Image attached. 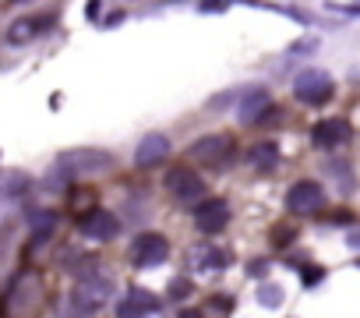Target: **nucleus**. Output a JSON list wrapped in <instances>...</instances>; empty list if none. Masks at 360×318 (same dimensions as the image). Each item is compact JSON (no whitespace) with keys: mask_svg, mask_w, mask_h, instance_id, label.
Here are the masks:
<instances>
[{"mask_svg":"<svg viewBox=\"0 0 360 318\" xmlns=\"http://www.w3.org/2000/svg\"><path fill=\"white\" fill-rule=\"evenodd\" d=\"M113 167V152L106 148H71L57 159V170H64L68 177H78V174H103Z\"/></svg>","mask_w":360,"mask_h":318,"instance_id":"f257e3e1","label":"nucleus"},{"mask_svg":"<svg viewBox=\"0 0 360 318\" xmlns=\"http://www.w3.org/2000/svg\"><path fill=\"white\" fill-rule=\"evenodd\" d=\"M233 152H237V145H233L230 134H205V138H198L191 145V159H195V163H202V167H212V170L230 167Z\"/></svg>","mask_w":360,"mask_h":318,"instance_id":"f03ea898","label":"nucleus"},{"mask_svg":"<svg viewBox=\"0 0 360 318\" xmlns=\"http://www.w3.org/2000/svg\"><path fill=\"white\" fill-rule=\"evenodd\" d=\"M162 184H166V195L173 202H180V205H195V202L205 198V181L191 167H173Z\"/></svg>","mask_w":360,"mask_h":318,"instance_id":"7ed1b4c3","label":"nucleus"},{"mask_svg":"<svg viewBox=\"0 0 360 318\" xmlns=\"http://www.w3.org/2000/svg\"><path fill=\"white\" fill-rule=\"evenodd\" d=\"M332 92H335L332 78H328L325 71H318V68L300 71L297 82H293V96H297L300 103H307V106H325V103L332 99Z\"/></svg>","mask_w":360,"mask_h":318,"instance_id":"20e7f679","label":"nucleus"},{"mask_svg":"<svg viewBox=\"0 0 360 318\" xmlns=\"http://www.w3.org/2000/svg\"><path fill=\"white\" fill-rule=\"evenodd\" d=\"M169 258V244L162 234H138L134 244H131V262L138 269H152V265H162Z\"/></svg>","mask_w":360,"mask_h":318,"instance_id":"39448f33","label":"nucleus"},{"mask_svg":"<svg viewBox=\"0 0 360 318\" xmlns=\"http://www.w3.org/2000/svg\"><path fill=\"white\" fill-rule=\"evenodd\" d=\"M325 205V191L318 181H297L290 191H286V209L297 212V216H307V212H318Z\"/></svg>","mask_w":360,"mask_h":318,"instance_id":"423d86ee","label":"nucleus"},{"mask_svg":"<svg viewBox=\"0 0 360 318\" xmlns=\"http://www.w3.org/2000/svg\"><path fill=\"white\" fill-rule=\"evenodd\" d=\"M78 230L89 237V241H113L120 234V220L110 212V209H89L82 220H78Z\"/></svg>","mask_w":360,"mask_h":318,"instance_id":"0eeeda50","label":"nucleus"},{"mask_svg":"<svg viewBox=\"0 0 360 318\" xmlns=\"http://www.w3.org/2000/svg\"><path fill=\"white\" fill-rule=\"evenodd\" d=\"M230 223V205L226 198H202L195 205V227L202 234H219L223 227Z\"/></svg>","mask_w":360,"mask_h":318,"instance_id":"6e6552de","label":"nucleus"},{"mask_svg":"<svg viewBox=\"0 0 360 318\" xmlns=\"http://www.w3.org/2000/svg\"><path fill=\"white\" fill-rule=\"evenodd\" d=\"M110 293H113V279L89 276V279H78V286H75V304H78L82 311H96V307H103V304L110 300Z\"/></svg>","mask_w":360,"mask_h":318,"instance_id":"1a4fd4ad","label":"nucleus"},{"mask_svg":"<svg viewBox=\"0 0 360 318\" xmlns=\"http://www.w3.org/2000/svg\"><path fill=\"white\" fill-rule=\"evenodd\" d=\"M272 113H276V103H272V96L265 89H251L240 99V106H237L240 124H265V120H272Z\"/></svg>","mask_w":360,"mask_h":318,"instance_id":"9d476101","label":"nucleus"},{"mask_svg":"<svg viewBox=\"0 0 360 318\" xmlns=\"http://www.w3.org/2000/svg\"><path fill=\"white\" fill-rule=\"evenodd\" d=\"M353 138V127H349V120H342V117H328V120H318L314 127H311V141L318 145V148H339V145H346Z\"/></svg>","mask_w":360,"mask_h":318,"instance_id":"9b49d317","label":"nucleus"},{"mask_svg":"<svg viewBox=\"0 0 360 318\" xmlns=\"http://www.w3.org/2000/svg\"><path fill=\"white\" fill-rule=\"evenodd\" d=\"M169 148H173V145H169L166 134H159V131H155V134H145V138L138 141V148H134V163H138V167H155V163H162V159L169 155Z\"/></svg>","mask_w":360,"mask_h":318,"instance_id":"f8f14e48","label":"nucleus"},{"mask_svg":"<svg viewBox=\"0 0 360 318\" xmlns=\"http://www.w3.org/2000/svg\"><path fill=\"white\" fill-rule=\"evenodd\" d=\"M152 311H159V297H152L148 290H134L117 304V318H148Z\"/></svg>","mask_w":360,"mask_h":318,"instance_id":"ddd939ff","label":"nucleus"},{"mask_svg":"<svg viewBox=\"0 0 360 318\" xmlns=\"http://www.w3.org/2000/svg\"><path fill=\"white\" fill-rule=\"evenodd\" d=\"M248 163H251L255 170H262V174L276 170V167H279V145H276V141H255L251 152H248Z\"/></svg>","mask_w":360,"mask_h":318,"instance_id":"4468645a","label":"nucleus"},{"mask_svg":"<svg viewBox=\"0 0 360 318\" xmlns=\"http://www.w3.org/2000/svg\"><path fill=\"white\" fill-rule=\"evenodd\" d=\"M43 25H50V18H18V22L8 29V43L22 46V43L36 39V36L43 32Z\"/></svg>","mask_w":360,"mask_h":318,"instance_id":"2eb2a0df","label":"nucleus"},{"mask_svg":"<svg viewBox=\"0 0 360 318\" xmlns=\"http://www.w3.org/2000/svg\"><path fill=\"white\" fill-rule=\"evenodd\" d=\"M53 230H57V212H36L32 216V241L36 244L46 241V237H53Z\"/></svg>","mask_w":360,"mask_h":318,"instance_id":"dca6fc26","label":"nucleus"},{"mask_svg":"<svg viewBox=\"0 0 360 318\" xmlns=\"http://www.w3.org/2000/svg\"><path fill=\"white\" fill-rule=\"evenodd\" d=\"M258 300L269 304V307H279V304H283V290H279L276 283H262V286H258Z\"/></svg>","mask_w":360,"mask_h":318,"instance_id":"f3484780","label":"nucleus"},{"mask_svg":"<svg viewBox=\"0 0 360 318\" xmlns=\"http://www.w3.org/2000/svg\"><path fill=\"white\" fill-rule=\"evenodd\" d=\"M202 255H205V258L198 262L202 269H223V265L230 262V258H226V251H219V248H209V251H202Z\"/></svg>","mask_w":360,"mask_h":318,"instance_id":"a211bd4d","label":"nucleus"},{"mask_svg":"<svg viewBox=\"0 0 360 318\" xmlns=\"http://www.w3.org/2000/svg\"><path fill=\"white\" fill-rule=\"evenodd\" d=\"M191 290H195L191 279H173V286H169V300H184Z\"/></svg>","mask_w":360,"mask_h":318,"instance_id":"6ab92c4d","label":"nucleus"},{"mask_svg":"<svg viewBox=\"0 0 360 318\" xmlns=\"http://www.w3.org/2000/svg\"><path fill=\"white\" fill-rule=\"evenodd\" d=\"M318 279H325V269H304V286H318Z\"/></svg>","mask_w":360,"mask_h":318,"instance_id":"aec40b11","label":"nucleus"},{"mask_svg":"<svg viewBox=\"0 0 360 318\" xmlns=\"http://www.w3.org/2000/svg\"><path fill=\"white\" fill-rule=\"evenodd\" d=\"M293 237H297L293 230H272V241H276V244H290Z\"/></svg>","mask_w":360,"mask_h":318,"instance_id":"412c9836","label":"nucleus"},{"mask_svg":"<svg viewBox=\"0 0 360 318\" xmlns=\"http://www.w3.org/2000/svg\"><path fill=\"white\" fill-rule=\"evenodd\" d=\"M212 307H223V314H226V311L233 307V300H230V297H212Z\"/></svg>","mask_w":360,"mask_h":318,"instance_id":"4be33fe9","label":"nucleus"},{"mask_svg":"<svg viewBox=\"0 0 360 318\" xmlns=\"http://www.w3.org/2000/svg\"><path fill=\"white\" fill-rule=\"evenodd\" d=\"M180 318H202V311H180Z\"/></svg>","mask_w":360,"mask_h":318,"instance_id":"5701e85b","label":"nucleus"},{"mask_svg":"<svg viewBox=\"0 0 360 318\" xmlns=\"http://www.w3.org/2000/svg\"><path fill=\"white\" fill-rule=\"evenodd\" d=\"M8 4H25V0H8Z\"/></svg>","mask_w":360,"mask_h":318,"instance_id":"b1692460","label":"nucleus"}]
</instances>
